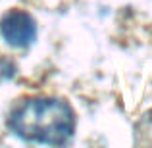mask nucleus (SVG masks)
I'll list each match as a JSON object with an SVG mask.
<instances>
[{"instance_id": "obj_1", "label": "nucleus", "mask_w": 152, "mask_h": 148, "mask_svg": "<svg viewBox=\"0 0 152 148\" xmlns=\"http://www.w3.org/2000/svg\"><path fill=\"white\" fill-rule=\"evenodd\" d=\"M73 112L64 100H25L10 117V127L25 141L42 144H64L73 135Z\"/></svg>"}, {"instance_id": "obj_2", "label": "nucleus", "mask_w": 152, "mask_h": 148, "mask_svg": "<svg viewBox=\"0 0 152 148\" xmlns=\"http://www.w3.org/2000/svg\"><path fill=\"white\" fill-rule=\"evenodd\" d=\"M0 33L8 44L23 48V46L31 44L35 39V21L29 14L14 10L2 17Z\"/></svg>"}]
</instances>
